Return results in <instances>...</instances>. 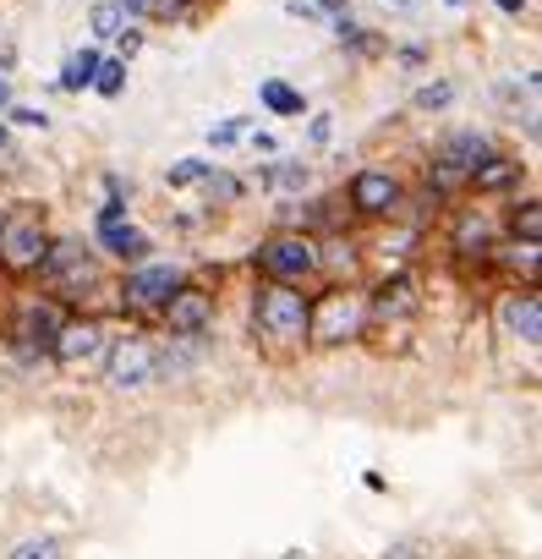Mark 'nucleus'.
<instances>
[{
	"label": "nucleus",
	"mask_w": 542,
	"mask_h": 559,
	"mask_svg": "<svg viewBox=\"0 0 542 559\" xmlns=\"http://www.w3.org/2000/svg\"><path fill=\"white\" fill-rule=\"evenodd\" d=\"M384 559H427V554H422V548H417V543H400V548H389V554H384Z\"/></svg>",
	"instance_id": "obj_31"
},
{
	"label": "nucleus",
	"mask_w": 542,
	"mask_h": 559,
	"mask_svg": "<svg viewBox=\"0 0 542 559\" xmlns=\"http://www.w3.org/2000/svg\"><path fill=\"white\" fill-rule=\"evenodd\" d=\"M127 23H132V17H127V7H121V0H99V7H94V23H88V28H94L99 39H116V34H121Z\"/></svg>",
	"instance_id": "obj_21"
},
{
	"label": "nucleus",
	"mask_w": 542,
	"mask_h": 559,
	"mask_svg": "<svg viewBox=\"0 0 542 559\" xmlns=\"http://www.w3.org/2000/svg\"><path fill=\"white\" fill-rule=\"evenodd\" d=\"M12 105H17V99H12V78H0V116H7Z\"/></svg>",
	"instance_id": "obj_36"
},
{
	"label": "nucleus",
	"mask_w": 542,
	"mask_h": 559,
	"mask_svg": "<svg viewBox=\"0 0 542 559\" xmlns=\"http://www.w3.org/2000/svg\"><path fill=\"white\" fill-rule=\"evenodd\" d=\"M368 335V297L351 286H329L324 297H313L308 313V341L313 346H351Z\"/></svg>",
	"instance_id": "obj_2"
},
{
	"label": "nucleus",
	"mask_w": 542,
	"mask_h": 559,
	"mask_svg": "<svg viewBox=\"0 0 542 559\" xmlns=\"http://www.w3.org/2000/svg\"><path fill=\"white\" fill-rule=\"evenodd\" d=\"M121 7H127V17H148V12H154V0H121Z\"/></svg>",
	"instance_id": "obj_34"
},
{
	"label": "nucleus",
	"mask_w": 542,
	"mask_h": 559,
	"mask_svg": "<svg viewBox=\"0 0 542 559\" xmlns=\"http://www.w3.org/2000/svg\"><path fill=\"white\" fill-rule=\"evenodd\" d=\"M203 187H208V198H214L219 209H230V203L241 198V181H236V176H219V170H208V176H203Z\"/></svg>",
	"instance_id": "obj_25"
},
{
	"label": "nucleus",
	"mask_w": 542,
	"mask_h": 559,
	"mask_svg": "<svg viewBox=\"0 0 542 559\" xmlns=\"http://www.w3.org/2000/svg\"><path fill=\"white\" fill-rule=\"evenodd\" d=\"M313 7H318L324 17H346V12H351V0H313Z\"/></svg>",
	"instance_id": "obj_30"
},
{
	"label": "nucleus",
	"mask_w": 542,
	"mask_h": 559,
	"mask_svg": "<svg viewBox=\"0 0 542 559\" xmlns=\"http://www.w3.org/2000/svg\"><path fill=\"white\" fill-rule=\"evenodd\" d=\"M493 143H487V132H449L444 143H438V154H433V176H438V187H455V181H466L471 176V165L487 154Z\"/></svg>",
	"instance_id": "obj_11"
},
{
	"label": "nucleus",
	"mask_w": 542,
	"mask_h": 559,
	"mask_svg": "<svg viewBox=\"0 0 542 559\" xmlns=\"http://www.w3.org/2000/svg\"><path fill=\"white\" fill-rule=\"evenodd\" d=\"M181 280H186L181 263H132V274L121 280V308L127 313H159Z\"/></svg>",
	"instance_id": "obj_8"
},
{
	"label": "nucleus",
	"mask_w": 542,
	"mask_h": 559,
	"mask_svg": "<svg viewBox=\"0 0 542 559\" xmlns=\"http://www.w3.org/2000/svg\"><path fill=\"white\" fill-rule=\"evenodd\" d=\"M45 247H50V230L39 214H12L0 219V269L12 274H34L45 263Z\"/></svg>",
	"instance_id": "obj_7"
},
{
	"label": "nucleus",
	"mask_w": 542,
	"mask_h": 559,
	"mask_svg": "<svg viewBox=\"0 0 542 559\" xmlns=\"http://www.w3.org/2000/svg\"><path fill=\"white\" fill-rule=\"evenodd\" d=\"M208 170H214L208 159H176V165H165V187H197Z\"/></svg>",
	"instance_id": "obj_23"
},
{
	"label": "nucleus",
	"mask_w": 542,
	"mask_h": 559,
	"mask_svg": "<svg viewBox=\"0 0 542 559\" xmlns=\"http://www.w3.org/2000/svg\"><path fill=\"white\" fill-rule=\"evenodd\" d=\"M466 187H471L477 198H487V192H509V187H520V159H515V154H493V148H487V154L471 165Z\"/></svg>",
	"instance_id": "obj_15"
},
{
	"label": "nucleus",
	"mask_w": 542,
	"mask_h": 559,
	"mask_svg": "<svg viewBox=\"0 0 542 559\" xmlns=\"http://www.w3.org/2000/svg\"><path fill=\"white\" fill-rule=\"evenodd\" d=\"M94 94L121 99V94H127V61H99V72H94Z\"/></svg>",
	"instance_id": "obj_22"
},
{
	"label": "nucleus",
	"mask_w": 542,
	"mask_h": 559,
	"mask_svg": "<svg viewBox=\"0 0 542 559\" xmlns=\"http://www.w3.org/2000/svg\"><path fill=\"white\" fill-rule=\"evenodd\" d=\"M493 252H504L498 263H504L509 274H526V286L537 280V241H504V247H493Z\"/></svg>",
	"instance_id": "obj_20"
},
{
	"label": "nucleus",
	"mask_w": 542,
	"mask_h": 559,
	"mask_svg": "<svg viewBox=\"0 0 542 559\" xmlns=\"http://www.w3.org/2000/svg\"><path fill=\"white\" fill-rule=\"evenodd\" d=\"M99 352H105V324H99V319H88V313L61 319V335H56V346H50V357H56L61 368H83V362H94Z\"/></svg>",
	"instance_id": "obj_12"
},
{
	"label": "nucleus",
	"mask_w": 542,
	"mask_h": 559,
	"mask_svg": "<svg viewBox=\"0 0 542 559\" xmlns=\"http://www.w3.org/2000/svg\"><path fill=\"white\" fill-rule=\"evenodd\" d=\"M99 357H105V384H110V390H148V384H154V341H148V335L127 330V335L110 341Z\"/></svg>",
	"instance_id": "obj_6"
},
{
	"label": "nucleus",
	"mask_w": 542,
	"mask_h": 559,
	"mask_svg": "<svg viewBox=\"0 0 542 559\" xmlns=\"http://www.w3.org/2000/svg\"><path fill=\"white\" fill-rule=\"evenodd\" d=\"M351 209L362 214V219H395L400 214V203H406V192H400V176L395 170H384V165H362L357 176H351Z\"/></svg>",
	"instance_id": "obj_9"
},
{
	"label": "nucleus",
	"mask_w": 542,
	"mask_h": 559,
	"mask_svg": "<svg viewBox=\"0 0 542 559\" xmlns=\"http://www.w3.org/2000/svg\"><path fill=\"white\" fill-rule=\"evenodd\" d=\"M498 324H504V335H509V341L537 346V341H542V302H537V286L498 297Z\"/></svg>",
	"instance_id": "obj_13"
},
{
	"label": "nucleus",
	"mask_w": 542,
	"mask_h": 559,
	"mask_svg": "<svg viewBox=\"0 0 542 559\" xmlns=\"http://www.w3.org/2000/svg\"><path fill=\"white\" fill-rule=\"evenodd\" d=\"M7 121H12V127H23V132H45V127H50V116H45V110H34V105H12V110H7Z\"/></svg>",
	"instance_id": "obj_29"
},
{
	"label": "nucleus",
	"mask_w": 542,
	"mask_h": 559,
	"mask_svg": "<svg viewBox=\"0 0 542 559\" xmlns=\"http://www.w3.org/2000/svg\"><path fill=\"white\" fill-rule=\"evenodd\" d=\"M39 274H45V286H50L56 297H67V302H83V292L99 286V263H94V252H83L77 241H50Z\"/></svg>",
	"instance_id": "obj_5"
},
{
	"label": "nucleus",
	"mask_w": 542,
	"mask_h": 559,
	"mask_svg": "<svg viewBox=\"0 0 542 559\" xmlns=\"http://www.w3.org/2000/svg\"><path fill=\"white\" fill-rule=\"evenodd\" d=\"M99 61H105L99 50H83V56H72V61H67V72H61V88H67V94H83V88H94V72H99Z\"/></svg>",
	"instance_id": "obj_19"
},
{
	"label": "nucleus",
	"mask_w": 542,
	"mask_h": 559,
	"mask_svg": "<svg viewBox=\"0 0 542 559\" xmlns=\"http://www.w3.org/2000/svg\"><path fill=\"white\" fill-rule=\"evenodd\" d=\"M422 56H427L422 45H406V50H400V67H422Z\"/></svg>",
	"instance_id": "obj_35"
},
{
	"label": "nucleus",
	"mask_w": 542,
	"mask_h": 559,
	"mask_svg": "<svg viewBox=\"0 0 542 559\" xmlns=\"http://www.w3.org/2000/svg\"><path fill=\"white\" fill-rule=\"evenodd\" d=\"M12 148V132H7V121H0V154H7Z\"/></svg>",
	"instance_id": "obj_37"
},
{
	"label": "nucleus",
	"mask_w": 542,
	"mask_h": 559,
	"mask_svg": "<svg viewBox=\"0 0 542 559\" xmlns=\"http://www.w3.org/2000/svg\"><path fill=\"white\" fill-rule=\"evenodd\" d=\"M67 548L56 543V537H23L17 548H12V559H61Z\"/></svg>",
	"instance_id": "obj_26"
},
{
	"label": "nucleus",
	"mask_w": 542,
	"mask_h": 559,
	"mask_svg": "<svg viewBox=\"0 0 542 559\" xmlns=\"http://www.w3.org/2000/svg\"><path fill=\"white\" fill-rule=\"evenodd\" d=\"M444 7H460V0H444Z\"/></svg>",
	"instance_id": "obj_39"
},
{
	"label": "nucleus",
	"mask_w": 542,
	"mask_h": 559,
	"mask_svg": "<svg viewBox=\"0 0 542 559\" xmlns=\"http://www.w3.org/2000/svg\"><path fill=\"white\" fill-rule=\"evenodd\" d=\"M257 99H263L268 116H302V110H308L302 88H291V83H280V78H268V83L257 88Z\"/></svg>",
	"instance_id": "obj_17"
},
{
	"label": "nucleus",
	"mask_w": 542,
	"mask_h": 559,
	"mask_svg": "<svg viewBox=\"0 0 542 559\" xmlns=\"http://www.w3.org/2000/svg\"><path fill=\"white\" fill-rule=\"evenodd\" d=\"M159 319H165V330L170 335H208L214 330V292H203V286H181L170 292V302L159 308Z\"/></svg>",
	"instance_id": "obj_10"
},
{
	"label": "nucleus",
	"mask_w": 542,
	"mask_h": 559,
	"mask_svg": "<svg viewBox=\"0 0 542 559\" xmlns=\"http://www.w3.org/2000/svg\"><path fill=\"white\" fill-rule=\"evenodd\" d=\"M308 313H313V297L302 286L263 280L252 297V335L268 352H297V346H308Z\"/></svg>",
	"instance_id": "obj_1"
},
{
	"label": "nucleus",
	"mask_w": 542,
	"mask_h": 559,
	"mask_svg": "<svg viewBox=\"0 0 542 559\" xmlns=\"http://www.w3.org/2000/svg\"><path fill=\"white\" fill-rule=\"evenodd\" d=\"M252 263H257L263 280H280V286H302V280L318 274L324 252H318V241H313L308 230H275V236H263V241H257Z\"/></svg>",
	"instance_id": "obj_3"
},
{
	"label": "nucleus",
	"mask_w": 542,
	"mask_h": 559,
	"mask_svg": "<svg viewBox=\"0 0 542 559\" xmlns=\"http://www.w3.org/2000/svg\"><path fill=\"white\" fill-rule=\"evenodd\" d=\"M61 319H67V308H61L56 297H23V302H17V319H12V330H7L12 352H17L23 362L50 357V346H56V335H61Z\"/></svg>",
	"instance_id": "obj_4"
},
{
	"label": "nucleus",
	"mask_w": 542,
	"mask_h": 559,
	"mask_svg": "<svg viewBox=\"0 0 542 559\" xmlns=\"http://www.w3.org/2000/svg\"><path fill=\"white\" fill-rule=\"evenodd\" d=\"M241 138H246V116H230V121L208 127V148H230V143H241Z\"/></svg>",
	"instance_id": "obj_27"
},
{
	"label": "nucleus",
	"mask_w": 542,
	"mask_h": 559,
	"mask_svg": "<svg viewBox=\"0 0 542 559\" xmlns=\"http://www.w3.org/2000/svg\"><path fill=\"white\" fill-rule=\"evenodd\" d=\"M335 39H340V50H357V56H378L384 50V39H373V28H362L351 17H335Z\"/></svg>",
	"instance_id": "obj_18"
},
{
	"label": "nucleus",
	"mask_w": 542,
	"mask_h": 559,
	"mask_svg": "<svg viewBox=\"0 0 542 559\" xmlns=\"http://www.w3.org/2000/svg\"><path fill=\"white\" fill-rule=\"evenodd\" d=\"M477 247V258H487L493 247H498V230L482 219V214H460V230H455V252H471Z\"/></svg>",
	"instance_id": "obj_16"
},
{
	"label": "nucleus",
	"mask_w": 542,
	"mask_h": 559,
	"mask_svg": "<svg viewBox=\"0 0 542 559\" xmlns=\"http://www.w3.org/2000/svg\"><path fill=\"white\" fill-rule=\"evenodd\" d=\"M286 12H291V17H324V12L313 7V0H291V7H286Z\"/></svg>",
	"instance_id": "obj_32"
},
{
	"label": "nucleus",
	"mask_w": 542,
	"mask_h": 559,
	"mask_svg": "<svg viewBox=\"0 0 542 559\" xmlns=\"http://www.w3.org/2000/svg\"><path fill=\"white\" fill-rule=\"evenodd\" d=\"M537 230H542V214H537V198H526V203L509 214V236H515V241H537Z\"/></svg>",
	"instance_id": "obj_24"
},
{
	"label": "nucleus",
	"mask_w": 542,
	"mask_h": 559,
	"mask_svg": "<svg viewBox=\"0 0 542 559\" xmlns=\"http://www.w3.org/2000/svg\"><path fill=\"white\" fill-rule=\"evenodd\" d=\"M493 7H498L504 17H526V0H493Z\"/></svg>",
	"instance_id": "obj_33"
},
{
	"label": "nucleus",
	"mask_w": 542,
	"mask_h": 559,
	"mask_svg": "<svg viewBox=\"0 0 542 559\" xmlns=\"http://www.w3.org/2000/svg\"><path fill=\"white\" fill-rule=\"evenodd\" d=\"M455 99V83H427V88H417V110H444Z\"/></svg>",
	"instance_id": "obj_28"
},
{
	"label": "nucleus",
	"mask_w": 542,
	"mask_h": 559,
	"mask_svg": "<svg viewBox=\"0 0 542 559\" xmlns=\"http://www.w3.org/2000/svg\"><path fill=\"white\" fill-rule=\"evenodd\" d=\"M94 230H99V247L110 252V258H121V263H148V252H154V241L121 214V219H99L94 214Z\"/></svg>",
	"instance_id": "obj_14"
},
{
	"label": "nucleus",
	"mask_w": 542,
	"mask_h": 559,
	"mask_svg": "<svg viewBox=\"0 0 542 559\" xmlns=\"http://www.w3.org/2000/svg\"><path fill=\"white\" fill-rule=\"evenodd\" d=\"M389 7H400V12H411V0H389Z\"/></svg>",
	"instance_id": "obj_38"
}]
</instances>
